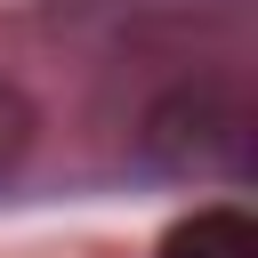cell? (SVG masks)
Returning <instances> with one entry per match:
<instances>
[{"label":"cell","mask_w":258,"mask_h":258,"mask_svg":"<svg viewBox=\"0 0 258 258\" xmlns=\"http://www.w3.org/2000/svg\"><path fill=\"white\" fill-rule=\"evenodd\" d=\"M161 258H258V226L242 210H194L161 242Z\"/></svg>","instance_id":"6da1fadb"},{"label":"cell","mask_w":258,"mask_h":258,"mask_svg":"<svg viewBox=\"0 0 258 258\" xmlns=\"http://www.w3.org/2000/svg\"><path fill=\"white\" fill-rule=\"evenodd\" d=\"M24 145H32V105H24V97L0 81V177L24 161Z\"/></svg>","instance_id":"7a4b0ae2"}]
</instances>
